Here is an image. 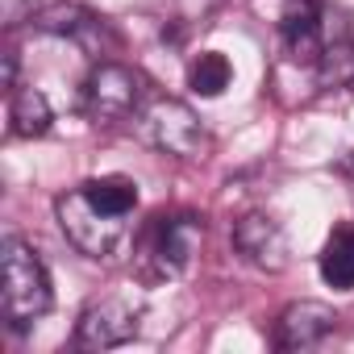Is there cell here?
Returning a JSON list of instances; mask_svg holds the SVG:
<instances>
[{
  "label": "cell",
  "mask_w": 354,
  "mask_h": 354,
  "mask_svg": "<svg viewBox=\"0 0 354 354\" xmlns=\"http://www.w3.org/2000/svg\"><path fill=\"white\" fill-rule=\"evenodd\" d=\"M0 267H5V288H0V304H5V321L13 329H30L38 317L50 313V275L42 267V259L34 254V246H26L21 238H5L0 246Z\"/></svg>",
  "instance_id": "6da1fadb"
},
{
  "label": "cell",
  "mask_w": 354,
  "mask_h": 354,
  "mask_svg": "<svg viewBox=\"0 0 354 354\" xmlns=\"http://www.w3.org/2000/svg\"><path fill=\"white\" fill-rule=\"evenodd\" d=\"M55 217H59V230L67 234V242L75 250H84L88 259H109L125 242V217H113V213L96 209L84 196V188L59 196L55 201Z\"/></svg>",
  "instance_id": "7a4b0ae2"
},
{
  "label": "cell",
  "mask_w": 354,
  "mask_h": 354,
  "mask_svg": "<svg viewBox=\"0 0 354 354\" xmlns=\"http://www.w3.org/2000/svg\"><path fill=\"white\" fill-rule=\"evenodd\" d=\"M142 125L150 133V142L175 158H201L209 146V133L201 125V117L184 104V100H154L142 113Z\"/></svg>",
  "instance_id": "3957f363"
},
{
  "label": "cell",
  "mask_w": 354,
  "mask_h": 354,
  "mask_svg": "<svg viewBox=\"0 0 354 354\" xmlns=\"http://www.w3.org/2000/svg\"><path fill=\"white\" fill-rule=\"evenodd\" d=\"M138 321H142V313L129 296H104V300H96L80 313L75 342L84 350H113V346H121L138 333Z\"/></svg>",
  "instance_id": "277c9868"
},
{
  "label": "cell",
  "mask_w": 354,
  "mask_h": 354,
  "mask_svg": "<svg viewBox=\"0 0 354 354\" xmlns=\"http://www.w3.org/2000/svg\"><path fill=\"white\" fill-rule=\"evenodd\" d=\"M84 92H88V113L96 121H121L142 104V75L121 63H100L92 67Z\"/></svg>",
  "instance_id": "5b68a950"
},
{
  "label": "cell",
  "mask_w": 354,
  "mask_h": 354,
  "mask_svg": "<svg viewBox=\"0 0 354 354\" xmlns=\"http://www.w3.org/2000/svg\"><path fill=\"white\" fill-rule=\"evenodd\" d=\"M234 250L259 267V271H271L279 275L288 263H292V246H288V234L267 217V213H246L234 221Z\"/></svg>",
  "instance_id": "8992f818"
},
{
  "label": "cell",
  "mask_w": 354,
  "mask_h": 354,
  "mask_svg": "<svg viewBox=\"0 0 354 354\" xmlns=\"http://www.w3.org/2000/svg\"><path fill=\"white\" fill-rule=\"evenodd\" d=\"M337 329V313L321 300H296L279 313L275 321V346L279 350H304L317 346L321 337H329Z\"/></svg>",
  "instance_id": "52a82bcc"
},
{
  "label": "cell",
  "mask_w": 354,
  "mask_h": 354,
  "mask_svg": "<svg viewBox=\"0 0 354 354\" xmlns=\"http://www.w3.org/2000/svg\"><path fill=\"white\" fill-rule=\"evenodd\" d=\"M201 242H205V225L201 217H158V230H154V259L167 275H184L192 267V259L201 254Z\"/></svg>",
  "instance_id": "ba28073f"
},
{
  "label": "cell",
  "mask_w": 354,
  "mask_h": 354,
  "mask_svg": "<svg viewBox=\"0 0 354 354\" xmlns=\"http://www.w3.org/2000/svg\"><path fill=\"white\" fill-rule=\"evenodd\" d=\"M279 34L288 42V55L296 63H313L325 55V38H321V13L317 0H288L279 13Z\"/></svg>",
  "instance_id": "9c48e42d"
},
{
  "label": "cell",
  "mask_w": 354,
  "mask_h": 354,
  "mask_svg": "<svg viewBox=\"0 0 354 354\" xmlns=\"http://www.w3.org/2000/svg\"><path fill=\"white\" fill-rule=\"evenodd\" d=\"M55 121V109L42 88H13L9 96V129L17 138H42Z\"/></svg>",
  "instance_id": "30bf717a"
},
{
  "label": "cell",
  "mask_w": 354,
  "mask_h": 354,
  "mask_svg": "<svg viewBox=\"0 0 354 354\" xmlns=\"http://www.w3.org/2000/svg\"><path fill=\"white\" fill-rule=\"evenodd\" d=\"M84 196L113 217H129L138 209V184L129 175H96V180L84 184Z\"/></svg>",
  "instance_id": "8fae6325"
},
{
  "label": "cell",
  "mask_w": 354,
  "mask_h": 354,
  "mask_svg": "<svg viewBox=\"0 0 354 354\" xmlns=\"http://www.w3.org/2000/svg\"><path fill=\"white\" fill-rule=\"evenodd\" d=\"M317 267H321V279H325L329 288L350 292V288H354V230H337V234L325 242Z\"/></svg>",
  "instance_id": "7c38bea8"
},
{
  "label": "cell",
  "mask_w": 354,
  "mask_h": 354,
  "mask_svg": "<svg viewBox=\"0 0 354 354\" xmlns=\"http://www.w3.org/2000/svg\"><path fill=\"white\" fill-rule=\"evenodd\" d=\"M230 80H234V67H230V59H225L221 50H205V55H196L192 67H188V88H192L196 96H205V100L221 96V92L230 88Z\"/></svg>",
  "instance_id": "4fadbf2b"
},
{
  "label": "cell",
  "mask_w": 354,
  "mask_h": 354,
  "mask_svg": "<svg viewBox=\"0 0 354 354\" xmlns=\"http://www.w3.org/2000/svg\"><path fill=\"white\" fill-rule=\"evenodd\" d=\"M38 30L46 34H67V38H84V34H96L100 30V17L80 9V5H55L46 13H38Z\"/></svg>",
  "instance_id": "5bb4252c"
},
{
  "label": "cell",
  "mask_w": 354,
  "mask_h": 354,
  "mask_svg": "<svg viewBox=\"0 0 354 354\" xmlns=\"http://www.w3.org/2000/svg\"><path fill=\"white\" fill-rule=\"evenodd\" d=\"M321 88H350L354 84V42H329L317 59Z\"/></svg>",
  "instance_id": "9a60e30c"
},
{
  "label": "cell",
  "mask_w": 354,
  "mask_h": 354,
  "mask_svg": "<svg viewBox=\"0 0 354 354\" xmlns=\"http://www.w3.org/2000/svg\"><path fill=\"white\" fill-rule=\"evenodd\" d=\"M0 17L5 26H21L26 17H34V0H0Z\"/></svg>",
  "instance_id": "2e32d148"
}]
</instances>
